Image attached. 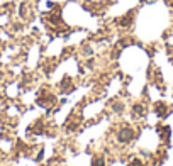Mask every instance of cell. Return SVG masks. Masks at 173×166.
Returning <instances> with one entry per match:
<instances>
[{
	"instance_id": "obj_1",
	"label": "cell",
	"mask_w": 173,
	"mask_h": 166,
	"mask_svg": "<svg viewBox=\"0 0 173 166\" xmlns=\"http://www.w3.org/2000/svg\"><path fill=\"white\" fill-rule=\"evenodd\" d=\"M134 137V132H132L131 129H122L117 134V139H119V142H129Z\"/></svg>"
},
{
	"instance_id": "obj_2",
	"label": "cell",
	"mask_w": 173,
	"mask_h": 166,
	"mask_svg": "<svg viewBox=\"0 0 173 166\" xmlns=\"http://www.w3.org/2000/svg\"><path fill=\"white\" fill-rule=\"evenodd\" d=\"M104 165H105V163L102 161V158H97V159L93 161V166H104Z\"/></svg>"
},
{
	"instance_id": "obj_3",
	"label": "cell",
	"mask_w": 173,
	"mask_h": 166,
	"mask_svg": "<svg viewBox=\"0 0 173 166\" xmlns=\"http://www.w3.org/2000/svg\"><path fill=\"white\" fill-rule=\"evenodd\" d=\"M131 166H143V165H141V161H137V159H136V161H134V163H132Z\"/></svg>"
},
{
	"instance_id": "obj_4",
	"label": "cell",
	"mask_w": 173,
	"mask_h": 166,
	"mask_svg": "<svg viewBox=\"0 0 173 166\" xmlns=\"http://www.w3.org/2000/svg\"><path fill=\"white\" fill-rule=\"evenodd\" d=\"M0 78H2V71H0Z\"/></svg>"
}]
</instances>
